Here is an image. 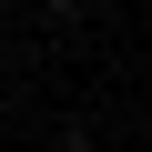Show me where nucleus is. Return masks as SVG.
<instances>
[{
  "label": "nucleus",
  "instance_id": "obj_1",
  "mask_svg": "<svg viewBox=\"0 0 152 152\" xmlns=\"http://www.w3.org/2000/svg\"><path fill=\"white\" fill-rule=\"evenodd\" d=\"M41 10H61V20H71V10H81V0H41Z\"/></svg>",
  "mask_w": 152,
  "mask_h": 152
}]
</instances>
